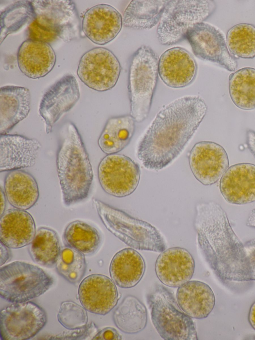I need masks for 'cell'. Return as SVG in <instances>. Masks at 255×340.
Wrapping results in <instances>:
<instances>
[{
	"instance_id": "cell-38",
	"label": "cell",
	"mask_w": 255,
	"mask_h": 340,
	"mask_svg": "<svg viewBox=\"0 0 255 340\" xmlns=\"http://www.w3.org/2000/svg\"><path fill=\"white\" fill-rule=\"evenodd\" d=\"M98 332V329L94 323L92 322L81 328L69 330L56 335L46 337L45 339L53 340H92Z\"/></svg>"
},
{
	"instance_id": "cell-15",
	"label": "cell",
	"mask_w": 255,
	"mask_h": 340,
	"mask_svg": "<svg viewBox=\"0 0 255 340\" xmlns=\"http://www.w3.org/2000/svg\"><path fill=\"white\" fill-rule=\"evenodd\" d=\"M82 306L88 312L100 315L110 313L119 300L116 284L109 277L93 274L85 278L78 291Z\"/></svg>"
},
{
	"instance_id": "cell-31",
	"label": "cell",
	"mask_w": 255,
	"mask_h": 340,
	"mask_svg": "<svg viewBox=\"0 0 255 340\" xmlns=\"http://www.w3.org/2000/svg\"><path fill=\"white\" fill-rule=\"evenodd\" d=\"M29 245V253L34 262L47 268L55 266L61 249L55 230L46 227L39 228Z\"/></svg>"
},
{
	"instance_id": "cell-14",
	"label": "cell",
	"mask_w": 255,
	"mask_h": 340,
	"mask_svg": "<svg viewBox=\"0 0 255 340\" xmlns=\"http://www.w3.org/2000/svg\"><path fill=\"white\" fill-rule=\"evenodd\" d=\"M189 163L195 177L204 185L216 183L229 167L224 148L216 143L207 141L194 145L189 154Z\"/></svg>"
},
{
	"instance_id": "cell-9",
	"label": "cell",
	"mask_w": 255,
	"mask_h": 340,
	"mask_svg": "<svg viewBox=\"0 0 255 340\" xmlns=\"http://www.w3.org/2000/svg\"><path fill=\"white\" fill-rule=\"evenodd\" d=\"M47 321L45 311L36 303L30 301L12 303L0 311V339H30L40 332Z\"/></svg>"
},
{
	"instance_id": "cell-20",
	"label": "cell",
	"mask_w": 255,
	"mask_h": 340,
	"mask_svg": "<svg viewBox=\"0 0 255 340\" xmlns=\"http://www.w3.org/2000/svg\"><path fill=\"white\" fill-rule=\"evenodd\" d=\"M41 147L35 139L17 134H0V171L21 170L33 166Z\"/></svg>"
},
{
	"instance_id": "cell-4",
	"label": "cell",
	"mask_w": 255,
	"mask_h": 340,
	"mask_svg": "<svg viewBox=\"0 0 255 340\" xmlns=\"http://www.w3.org/2000/svg\"><path fill=\"white\" fill-rule=\"evenodd\" d=\"M159 58L149 46L141 45L132 54L128 76L130 115L136 122L148 116L158 75Z\"/></svg>"
},
{
	"instance_id": "cell-24",
	"label": "cell",
	"mask_w": 255,
	"mask_h": 340,
	"mask_svg": "<svg viewBox=\"0 0 255 340\" xmlns=\"http://www.w3.org/2000/svg\"><path fill=\"white\" fill-rule=\"evenodd\" d=\"M31 97L28 88L7 85L0 90V134H7L28 116Z\"/></svg>"
},
{
	"instance_id": "cell-21",
	"label": "cell",
	"mask_w": 255,
	"mask_h": 340,
	"mask_svg": "<svg viewBox=\"0 0 255 340\" xmlns=\"http://www.w3.org/2000/svg\"><path fill=\"white\" fill-rule=\"evenodd\" d=\"M17 60L19 69L23 74L31 79H38L51 72L56 58L48 43L28 39L20 45Z\"/></svg>"
},
{
	"instance_id": "cell-3",
	"label": "cell",
	"mask_w": 255,
	"mask_h": 340,
	"mask_svg": "<svg viewBox=\"0 0 255 340\" xmlns=\"http://www.w3.org/2000/svg\"><path fill=\"white\" fill-rule=\"evenodd\" d=\"M93 204L106 228L128 246L136 250L159 253L166 249L163 237L150 223L100 200L94 198Z\"/></svg>"
},
{
	"instance_id": "cell-37",
	"label": "cell",
	"mask_w": 255,
	"mask_h": 340,
	"mask_svg": "<svg viewBox=\"0 0 255 340\" xmlns=\"http://www.w3.org/2000/svg\"><path fill=\"white\" fill-rule=\"evenodd\" d=\"M59 323L67 330H74L85 327L88 318L87 310L73 301H64L61 303L58 313Z\"/></svg>"
},
{
	"instance_id": "cell-19",
	"label": "cell",
	"mask_w": 255,
	"mask_h": 340,
	"mask_svg": "<svg viewBox=\"0 0 255 340\" xmlns=\"http://www.w3.org/2000/svg\"><path fill=\"white\" fill-rule=\"evenodd\" d=\"M219 188L230 204L255 201V165L244 163L229 167L220 179Z\"/></svg>"
},
{
	"instance_id": "cell-18",
	"label": "cell",
	"mask_w": 255,
	"mask_h": 340,
	"mask_svg": "<svg viewBox=\"0 0 255 340\" xmlns=\"http://www.w3.org/2000/svg\"><path fill=\"white\" fill-rule=\"evenodd\" d=\"M195 262L186 249L175 247L165 249L158 256L155 271L159 280L165 286L179 287L192 278Z\"/></svg>"
},
{
	"instance_id": "cell-40",
	"label": "cell",
	"mask_w": 255,
	"mask_h": 340,
	"mask_svg": "<svg viewBox=\"0 0 255 340\" xmlns=\"http://www.w3.org/2000/svg\"><path fill=\"white\" fill-rule=\"evenodd\" d=\"M93 340H121L122 337L118 331L112 327H106L98 331Z\"/></svg>"
},
{
	"instance_id": "cell-44",
	"label": "cell",
	"mask_w": 255,
	"mask_h": 340,
	"mask_svg": "<svg viewBox=\"0 0 255 340\" xmlns=\"http://www.w3.org/2000/svg\"><path fill=\"white\" fill-rule=\"evenodd\" d=\"M0 215H2L5 211L6 205V196L2 187H0Z\"/></svg>"
},
{
	"instance_id": "cell-35",
	"label": "cell",
	"mask_w": 255,
	"mask_h": 340,
	"mask_svg": "<svg viewBox=\"0 0 255 340\" xmlns=\"http://www.w3.org/2000/svg\"><path fill=\"white\" fill-rule=\"evenodd\" d=\"M55 267L59 275L70 283L76 285L81 281L86 270L85 255L65 246L61 249Z\"/></svg>"
},
{
	"instance_id": "cell-1",
	"label": "cell",
	"mask_w": 255,
	"mask_h": 340,
	"mask_svg": "<svg viewBox=\"0 0 255 340\" xmlns=\"http://www.w3.org/2000/svg\"><path fill=\"white\" fill-rule=\"evenodd\" d=\"M198 95H186L164 106L139 139L137 157L147 170L158 171L183 151L207 111Z\"/></svg>"
},
{
	"instance_id": "cell-27",
	"label": "cell",
	"mask_w": 255,
	"mask_h": 340,
	"mask_svg": "<svg viewBox=\"0 0 255 340\" xmlns=\"http://www.w3.org/2000/svg\"><path fill=\"white\" fill-rule=\"evenodd\" d=\"M145 270L142 256L134 249L126 248L118 252L110 265L111 279L118 287L128 289L135 286Z\"/></svg>"
},
{
	"instance_id": "cell-30",
	"label": "cell",
	"mask_w": 255,
	"mask_h": 340,
	"mask_svg": "<svg viewBox=\"0 0 255 340\" xmlns=\"http://www.w3.org/2000/svg\"><path fill=\"white\" fill-rule=\"evenodd\" d=\"M113 319L121 331L134 334L145 328L147 312L144 305L138 299L129 295L126 296L115 310Z\"/></svg>"
},
{
	"instance_id": "cell-7",
	"label": "cell",
	"mask_w": 255,
	"mask_h": 340,
	"mask_svg": "<svg viewBox=\"0 0 255 340\" xmlns=\"http://www.w3.org/2000/svg\"><path fill=\"white\" fill-rule=\"evenodd\" d=\"M53 278L40 267L16 261L0 268V296L10 303L30 301L47 291Z\"/></svg>"
},
{
	"instance_id": "cell-2",
	"label": "cell",
	"mask_w": 255,
	"mask_h": 340,
	"mask_svg": "<svg viewBox=\"0 0 255 340\" xmlns=\"http://www.w3.org/2000/svg\"><path fill=\"white\" fill-rule=\"evenodd\" d=\"M56 167L64 204L69 206L86 199L93 171L89 155L77 127L65 123L59 133Z\"/></svg>"
},
{
	"instance_id": "cell-13",
	"label": "cell",
	"mask_w": 255,
	"mask_h": 340,
	"mask_svg": "<svg viewBox=\"0 0 255 340\" xmlns=\"http://www.w3.org/2000/svg\"><path fill=\"white\" fill-rule=\"evenodd\" d=\"M78 83L72 75H66L51 85L41 100L39 113L44 121L47 134L56 123L70 110L80 98Z\"/></svg>"
},
{
	"instance_id": "cell-17",
	"label": "cell",
	"mask_w": 255,
	"mask_h": 340,
	"mask_svg": "<svg viewBox=\"0 0 255 340\" xmlns=\"http://www.w3.org/2000/svg\"><path fill=\"white\" fill-rule=\"evenodd\" d=\"M158 75L167 86L179 88L190 85L197 72L192 55L184 48L175 47L163 52L158 60Z\"/></svg>"
},
{
	"instance_id": "cell-23",
	"label": "cell",
	"mask_w": 255,
	"mask_h": 340,
	"mask_svg": "<svg viewBox=\"0 0 255 340\" xmlns=\"http://www.w3.org/2000/svg\"><path fill=\"white\" fill-rule=\"evenodd\" d=\"M35 221L26 210L10 208L0 215V242L11 249H18L31 243L36 233Z\"/></svg>"
},
{
	"instance_id": "cell-26",
	"label": "cell",
	"mask_w": 255,
	"mask_h": 340,
	"mask_svg": "<svg viewBox=\"0 0 255 340\" xmlns=\"http://www.w3.org/2000/svg\"><path fill=\"white\" fill-rule=\"evenodd\" d=\"M4 191L14 208L27 210L37 202L39 191L33 176L23 170L8 171L4 180Z\"/></svg>"
},
{
	"instance_id": "cell-39",
	"label": "cell",
	"mask_w": 255,
	"mask_h": 340,
	"mask_svg": "<svg viewBox=\"0 0 255 340\" xmlns=\"http://www.w3.org/2000/svg\"><path fill=\"white\" fill-rule=\"evenodd\" d=\"M27 30L28 39H30L49 43L58 37L56 34L44 29L32 20L30 22Z\"/></svg>"
},
{
	"instance_id": "cell-34",
	"label": "cell",
	"mask_w": 255,
	"mask_h": 340,
	"mask_svg": "<svg viewBox=\"0 0 255 340\" xmlns=\"http://www.w3.org/2000/svg\"><path fill=\"white\" fill-rule=\"evenodd\" d=\"M226 42L229 51L235 58H255V26L247 23L236 24L228 30Z\"/></svg>"
},
{
	"instance_id": "cell-36",
	"label": "cell",
	"mask_w": 255,
	"mask_h": 340,
	"mask_svg": "<svg viewBox=\"0 0 255 340\" xmlns=\"http://www.w3.org/2000/svg\"><path fill=\"white\" fill-rule=\"evenodd\" d=\"M34 17L31 1L16 2L1 12L0 42L9 33L14 32Z\"/></svg>"
},
{
	"instance_id": "cell-29",
	"label": "cell",
	"mask_w": 255,
	"mask_h": 340,
	"mask_svg": "<svg viewBox=\"0 0 255 340\" xmlns=\"http://www.w3.org/2000/svg\"><path fill=\"white\" fill-rule=\"evenodd\" d=\"M169 0H132L123 15L125 27L138 30L149 29L159 23Z\"/></svg>"
},
{
	"instance_id": "cell-43",
	"label": "cell",
	"mask_w": 255,
	"mask_h": 340,
	"mask_svg": "<svg viewBox=\"0 0 255 340\" xmlns=\"http://www.w3.org/2000/svg\"><path fill=\"white\" fill-rule=\"evenodd\" d=\"M247 225L249 227L255 228V208L251 211L249 215L247 221Z\"/></svg>"
},
{
	"instance_id": "cell-41",
	"label": "cell",
	"mask_w": 255,
	"mask_h": 340,
	"mask_svg": "<svg viewBox=\"0 0 255 340\" xmlns=\"http://www.w3.org/2000/svg\"><path fill=\"white\" fill-rule=\"evenodd\" d=\"M9 248L0 242V266H2L5 263L8 262L11 258V253Z\"/></svg>"
},
{
	"instance_id": "cell-42",
	"label": "cell",
	"mask_w": 255,
	"mask_h": 340,
	"mask_svg": "<svg viewBox=\"0 0 255 340\" xmlns=\"http://www.w3.org/2000/svg\"><path fill=\"white\" fill-rule=\"evenodd\" d=\"M248 321L250 325L255 330V302L250 307L248 315Z\"/></svg>"
},
{
	"instance_id": "cell-12",
	"label": "cell",
	"mask_w": 255,
	"mask_h": 340,
	"mask_svg": "<svg viewBox=\"0 0 255 340\" xmlns=\"http://www.w3.org/2000/svg\"><path fill=\"white\" fill-rule=\"evenodd\" d=\"M186 39L197 57L229 71L237 69V58L229 51L223 34L215 26L204 22L198 23L188 31Z\"/></svg>"
},
{
	"instance_id": "cell-10",
	"label": "cell",
	"mask_w": 255,
	"mask_h": 340,
	"mask_svg": "<svg viewBox=\"0 0 255 340\" xmlns=\"http://www.w3.org/2000/svg\"><path fill=\"white\" fill-rule=\"evenodd\" d=\"M100 184L105 192L117 197L133 193L140 176L139 165L129 157L118 154L107 155L98 167Z\"/></svg>"
},
{
	"instance_id": "cell-25",
	"label": "cell",
	"mask_w": 255,
	"mask_h": 340,
	"mask_svg": "<svg viewBox=\"0 0 255 340\" xmlns=\"http://www.w3.org/2000/svg\"><path fill=\"white\" fill-rule=\"evenodd\" d=\"M176 298L181 310L196 319L207 318L213 310L216 301L211 287L196 280H190L179 287Z\"/></svg>"
},
{
	"instance_id": "cell-16",
	"label": "cell",
	"mask_w": 255,
	"mask_h": 340,
	"mask_svg": "<svg viewBox=\"0 0 255 340\" xmlns=\"http://www.w3.org/2000/svg\"><path fill=\"white\" fill-rule=\"evenodd\" d=\"M123 25V16L117 9L109 4H100L85 13L81 29L93 43L103 45L117 37Z\"/></svg>"
},
{
	"instance_id": "cell-5",
	"label": "cell",
	"mask_w": 255,
	"mask_h": 340,
	"mask_svg": "<svg viewBox=\"0 0 255 340\" xmlns=\"http://www.w3.org/2000/svg\"><path fill=\"white\" fill-rule=\"evenodd\" d=\"M146 298L152 324L163 339L198 340L192 318L181 310L172 292L156 284Z\"/></svg>"
},
{
	"instance_id": "cell-22",
	"label": "cell",
	"mask_w": 255,
	"mask_h": 340,
	"mask_svg": "<svg viewBox=\"0 0 255 340\" xmlns=\"http://www.w3.org/2000/svg\"><path fill=\"white\" fill-rule=\"evenodd\" d=\"M221 281L225 284L255 281V239L243 243L233 236Z\"/></svg>"
},
{
	"instance_id": "cell-32",
	"label": "cell",
	"mask_w": 255,
	"mask_h": 340,
	"mask_svg": "<svg viewBox=\"0 0 255 340\" xmlns=\"http://www.w3.org/2000/svg\"><path fill=\"white\" fill-rule=\"evenodd\" d=\"M65 246L73 248L85 256L95 253L101 242L98 230L83 221L75 220L70 222L63 233Z\"/></svg>"
},
{
	"instance_id": "cell-8",
	"label": "cell",
	"mask_w": 255,
	"mask_h": 340,
	"mask_svg": "<svg viewBox=\"0 0 255 340\" xmlns=\"http://www.w3.org/2000/svg\"><path fill=\"white\" fill-rule=\"evenodd\" d=\"M32 20L65 42L80 37V19L75 3L70 0H31Z\"/></svg>"
},
{
	"instance_id": "cell-11",
	"label": "cell",
	"mask_w": 255,
	"mask_h": 340,
	"mask_svg": "<svg viewBox=\"0 0 255 340\" xmlns=\"http://www.w3.org/2000/svg\"><path fill=\"white\" fill-rule=\"evenodd\" d=\"M121 71L120 63L109 49L98 47L85 52L79 61L77 74L87 86L97 91L112 89Z\"/></svg>"
},
{
	"instance_id": "cell-33",
	"label": "cell",
	"mask_w": 255,
	"mask_h": 340,
	"mask_svg": "<svg viewBox=\"0 0 255 340\" xmlns=\"http://www.w3.org/2000/svg\"><path fill=\"white\" fill-rule=\"evenodd\" d=\"M229 92L238 108L244 110L255 109V68L244 67L231 74Z\"/></svg>"
},
{
	"instance_id": "cell-28",
	"label": "cell",
	"mask_w": 255,
	"mask_h": 340,
	"mask_svg": "<svg viewBox=\"0 0 255 340\" xmlns=\"http://www.w3.org/2000/svg\"><path fill=\"white\" fill-rule=\"evenodd\" d=\"M136 121L130 115L109 118L98 140V144L107 155L117 154L130 143L135 129Z\"/></svg>"
},
{
	"instance_id": "cell-6",
	"label": "cell",
	"mask_w": 255,
	"mask_h": 340,
	"mask_svg": "<svg viewBox=\"0 0 255 340\" xmlns=\"http://www.w3.org/2000/svg\"><path fill=\"white\" fill-rule=\"evenodd\" d=\"M216 7L211 0H169L157 28L159 42L171 45L186 39L188 31L210 17Z\"/></svg>"
}]
</instances>
